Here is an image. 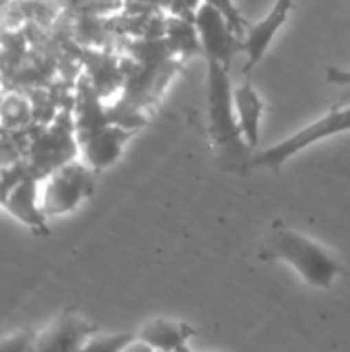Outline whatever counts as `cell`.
Wrapping results in <instances>:
<instances>
[{"mask_svg": "<svg viewBox=\"0 0 350 352\" xmlns=\"http://www.w3.org/2000/svg\"><path fill=\"white\" fill-rule=\"evenodd\" d=\"M35 334H37V330L25 328V330H19L10 336L0 338V352H31Z\"/></svg>", "mask_w": 350, "mask_h": 352, "instance_id": "4fadbf2b", "label": "cell"}, {"mask_svg": "<svg viewBox=\"0 0 350 352\" xmlns=\"http://www.w3.org/2000/svg\"><path fill=\"white\" fill-rule=\"evenodd\" d=\"M194 27L200 39V50L204 52L206 60H217L229 66L231 56L239 50L241 39L227 21V16L212 4L202 0L198 10L194 12Z\"/></svg>", "mask_w": 350, "mask_h": 352, "instance_id": "5b68a950", "label": "cell"}, {"mask_svg": "<svg viewBox=\"0 0 350 352\" xmlns=\"http://www.w3.org/2000/svg\"><path fill=\"white\" fill-rule=\"evenodd\" d=\"M260 260L287 262L307 285L330 289L342 274L338 260L314 239L276 223L260 248Z\"/></svg>", "mask_w": 350, "mask_h": 352, "instance_id": "6da1fadb", "label": "cell"}, {"mask_svg": "<svg viewBox=\"0 0 350 352\" xmlns=\"http://www.w3.org/2000/svg\"><path fill=\"white\" fill-rule=\"evenodd\" d=\"M175 352H192V349H190V346H188V344H186V346H182V349H179V351H175Z\"/></svg>", "mask_w": 350, "mask_h": 352, "instance_id": "e0dca14e", "label": "cell"}, {"mask_svg": "<svg viewBox=\"0 0 350 352\" xmlns=\"http://www.w3.org/2000/svg\"><path fill=\"white\" fill-rule=\"evenodd\" d=\"M93 171L85 163H66L39 179V202L47 219L76 210L93 194Z\"/></svg>", "mask_w": 350, "mask_h": 352, "instance_id": "3957f363", "label": "cell"}, {"mask_svg": "<svg viewBox=\"0 0 350 352\" xmlns=\"http://www.w3.org/2000/svg\"><path fill=\"white\" fill-rule=\"evenodd\" d=\"M99 328L72 309L56 316L43 330H37L31 352H78L83 342Z\"/></svg>", "mask_w": 350, "mask_h": 352, "instance_id": "8992f818", "label": "cell"}, {"mask_svg": "<svg viewBox=\"0 0 350 352\" xmlns=\"http://www.w3.org/2000/svg\"><path fill=\"white\" fill-rule=\"evenodd\" d=\"M196 336V330L186 322L175 320H153L140 328L136 338L149 344L155 352H175Z\"/></svg>", "mask_w": 350, "mask_h": 352, "instance_id": "30bf717a", "label": "cell"}, {"mask_svg": "<svg viewBox=\"0 0 350 352\" xmlns=\"http://www.w3.org/2000/svg\"><path fill=\"white\" fill-rule=\"evenodd\" d=\"M128 138H130V130L116 124H101L87 130L85 140H80L83 163L91 171H101L113 165L120 159Z\"/></svg>", "mask_w": 350, "mask_h": 352, "instance_id": "ba28073f", "label": "cell"}, {"mask_svg": "<svg viewBox=\"0 0 350 352\" xmlns=\"http://www.w3.org/2000/svg\"><path fill=\"white\" fill-rule=\"evenodd\" d=\"M2 206L21 225L29 227L39 235H47V217L41 210V202H39V177L29 173L21 182H17L6 192Z\"/></svg>", "mask_w": 350, "mask_h": 352, "instance_id": "9c48e42d", "label": "cell"}, {"mask_svg": "<svg viewBox=\"0 0 350 352\" xmlns=\"http://www.w3.org/2000/svg\"><path fill=\"white\" fill-rule=\"evenodd\" d=\"M233 103H235V113H237L241 134H243L245 142L252 148H256L260 142V124H262V116H264V101L258 95V91L252 87V82L245 80L233 89Z\"/></svg>", "mask_w": 350, "mask_h": 352, "instance_id": "8fae6325", "label": "cell"}, {"mask_svg": "<svg viewBox=\"0 0 350 352\" xmlns=\"http://www.w3.org/2000/svg\"><path fill=\"white\" fill-rule=\"evenodd\" d=\"M124 352H155V351H153L149 344H144V342H140V340L136 338V340H134V342H132V344H130V346H128Z\"/></svg>", "mask_w": 350, "mask_h": 352, "instance_id": "2e32d148", "label": "cell"}, {"mask_svg": "<svg viewBox=\"0 0 350 352\" xmlns=\"http://www.w3.org/2000/svg\"><path fill=\"white\" fill-rule=\"evenodd\" d=\"M291 8H293V0H276L272 10L262 21H258L256 25L245 29V33L239 41V50L245 54L243 74H250L258 66V62L264 58V54L270 47V43L274 41L278 29L287 23Z\"/></svg>", "mask_w": 350, "mask_h": 352, "instance_id": "52a82bcc", "label": "cell"}, {"mask_svg": "<svg viewBox=\"0 0 350 352\" xmlns=\"http://www.w3.org/2000/svg\"><path fill=\"white\" fill-rule=\"evenodd\" d=\"M204 2H208V4H212L215 8H219V10L227 16V21L231 23V27L235 29V33L239 35V39L243 37V33H245V21H243V16L237 12L233 0H204Z\"/></svg>", "mask_w": 350, "mask_h": 352, "instance_id": "5bb4252c", "label": "cell"}, {"mask_svg": "<svg viewBox=\"0 0 350 352\" xmlns=\"http://www.w3.org/2000/svg\"><path fill=\"white\" fill-rule=\"evenodd\" d=\"M350 130V105H342L332 109L330 113H326L324 118L311 122L309 126L301 128L299 132H295L293 136L281 140L278 144L260 151L252 157V167H266L272 171H278L289 159H293L297 153H301L303 148L322 142L330 136H336L340 132H349Z\"/></svg>", "mask_w": 350, "mask_h": 352, "instance_id": "277c9868", "label": "cell"}, {"mask_svg": "<svg viewBox=\"0 0 350 352\" xmlns=\"http://www.w3.org/2000/svg\"><path fill=\"white\" fill-rule=\"evenodd\" d=\"M208 62V76H206V97H208V130L215 151L223 161L233 167L245 165L252 167L250 144L245 142L237 113L233 103V82L229 78V66L206 60Z\"/></svg>", "mask_w": 350, "mask_h": 352, "instance_id": "7a4b0ae2", "label": "cell"}, {"mask_svg": "<svg viewBox=\"0 0 350 352\" xmlns=\"http://www.w3.org/2000/svg\"><path fill=\"white\" fill-rule=\"evenodd\" d=\"M136 340V334L120 332V334H99L89 336L78 352H124Z\"/></svg>", "mask_w": 350, "mask_h": 352, "instance_id": "7c38bea8", "label": "cell"}, {"mask_svg": "<svg viewBox=\"0 0 350 352\" xmlns=\"http://www.w3.org/2000/svg\"><path fill=\"white\" fill-rule=\"evenodd\" d=\"M326 76L330 82L340 85V87H350V70H340V68H328Z\"/></svg>", "mask_w": 350, "mask_h": 352, "instance_id": "9a60e30c", "label": "cell"}]
</instances>
